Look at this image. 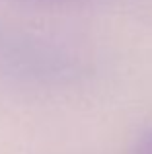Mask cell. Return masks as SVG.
<instances>
[{"instance_id": "obj_2", "label": "cell", "mask_w": 152, "mask_h": 154, "mask_svg": "<svg viewBox=\"0 0 152 154\" xmlns=\"http://www.w3.org/2000/svg\"><path fill=\"white\" fill-rule=\"evenodd\" d=\"M16 4H26V6H59V4H70L76 0H10Z\"/></svg>"}, {"instance_id": "obj_3", "label": "cell", "mask_w": 152, "mask_h": 154, "mask_svg": "<svg viewBox=\"0 0 152 154\" xmlns=\"http://www.w3.org/2000/svg\"><path fill=\"white\" fill-rule=\"evenodd\" d=\"M135 154H152V135H148L146 139H142L137 146Z\"/></svg>"}, {"instance_id": "obj_1", "label": "cell", "mask_w": 152, "mask_h": 154, "mask_svg": "<svg viewBox=\"0 0 152 154\" xmlns=\"http://www.w3.org/2000/svg\"><path fill=\"white\" fill-rule=\"evenodd\" d=\"M70 70L59 43L0 20V72L27 82L55 84Z\"/></svg>"}]
</instances>
